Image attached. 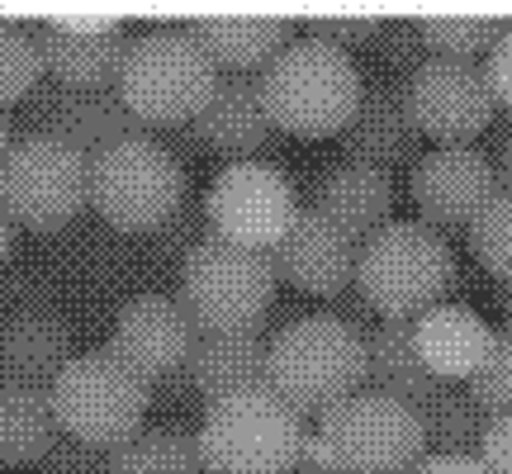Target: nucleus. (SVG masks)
Listing matches in <instances>:
<instances>
[{
  "label": "nucleus",
  "instance_id": "obj_1",
  "mask_svg": "<svg viewBox=\"0 0 512 474\" xmlns=\"http://www.w3.org/2000/svg\"><path fill=\"white\" fill-rule=\"evenodd\" d=\"M219 76L223 72L185 19H152L128 29L114 91L133 119H143V128H185L209 105Z\"/></svg>",
  "mask_w": 512,
  "mask_h": 474
},
{
  "label": "nucleus",
  "instance_id": "obj_2",
  "mask_svg": "<svg viewBox=\"0 0 512 474\" xmlns=\"http://www.w3.org/2000/svg\"><path fill=\"white\" fill-rule=\"evenodd\" d=\"M266 384L304 418L366 389V332L347 313H299L271 332Z\"/></svg>",
  "mask_w": 512,
  "mask_h": 474
},
{
  "label": "nucleus",
  "instance_id": "obj_3",
  "mask_svg": "<svg viewBox=\"0 0 512 474\" xmlns=\"http://www.w3.org/2000/svg\"><path fill=\"white\" fill-rule=\"evenodd\" d=\"M366 76L361 62L323 38L299 34L261 67V105L280 133L294 138H332L351 124L361 105Z\"/></svg>",
  "mask_w": 512,
  "mask_h": 474
},
{
  "label": "nucleus",
  "instance_id": "obj_4",
  "mask_svg": "<svg viewBox=\"0 0 512 474\" xmlns=\"http://www.w3.org/2000/svg\"><path fill=\"white\" fill-rule=\"evenodd\" d=\"M309 422L271 384L209 399L195 427L204 474H294Z\"/></svg>",
  "mask_w": 512,
  "mask_h": 474
},
{
  "label": "nucleus",
  "instance_id": "obj_5",
  "mask_svg": "<svg viewBox=\"0 0 512 474\" xmlns=\"http://www.w3.org/2000/svg\"><path fill=\"white\" fill-rule=\"evenodd\" d=\"M456 285L451 242L422 219H394L356 252V294L384 323H413L432 304H446Z\"/></svg>",
  "mask_w": 512,
  "mask_h": 474
},
{
  "label": "nucleus",
  "instance_id": "obj_6",
  "mask_svg": "<svg viewBox=\"0 0 512 474\" xmlns=\"http://www.w3.org/2000/svg\"><path fill=\"white\" fill-rule=\"evenodd\" d=\"M190 195L181 157L152 138L133 133L91 157V209L114 233H157Z\"/></svg>",
  "mask_w": 512,
  "mask_h": 474
},
{
  "label": "nucleus",
  "instance_id": "obj_7",
  "mask_svg": "<svg viewBox=\"0 0 512 474\" xmlns=\"http://www.w3.org/2000/svg\"><path fill=\"white\" fill-rule=\"evenodd\" d=\"M280 290L271 252L238 247L223 237H204L181 261V299L200 332H242L266 328V313Z\"/></svg>",
  "mask_w": 512,
  "mask_h": 474
},
{
  "label": "nucleus",
  "instance_id": "obj_8",
  "mask_svg": "<svg viewBox=\"0 0 512 474\" xmlns=\"http://www.w3.org/2000/svg\"><path fill=\"white\" fill-rule=\"evenodd\" d=\"M48 399H53L57 427L67 437L114 451L119 441H128L143 427L147 408H152V380L138 375L110 347H91L76 351L62 365V375L48 384Z\"/></svg>",
  "mask_w": 512,
  "mask_h": 474
},
{
  "label": "nucleus",
  "instance_id": "obj_9",
  "mask_svg": "<svg viewBox=\"0 0 512 474\" xmlns=\"http://www.w3.org/2000/svg\"><path fill=\"white\" fill-rule=\"evenodd\" d=\"M91 204V157L53 133L19 128L10 152L0 157V209L19 233H57Z\"/></svg>",
  "mask_w": 512,
  "mask_h": 474
},
{
  "label": "nucleus",
  "instance_id": "obj_10",
  "mask_svg": "<svg viewBox=\"0 0 512 474\" xmlns=\"http://www.w3.org/2000/svg\"><path fill=\"white\" fill-rule=\"evenodd\" d=\"M318 441L328 446L337 474H408L427 456V422L418 408L361 389L318 418Z\"/></svg>",
  "mask_w": 512,
  "mask_h": 474
},
{
  "label": "nucleus",
  "instance_id": "obj_11",
  "mask_svg": "<svg viewBox=\"0 0 512 474\" xmlns=\"http://www.w3.org/2000/svg\"><path fill=\"white\" fill-rule=\"evenodd\" d=\"M200 200L209 237L256 247V252H271L299 214V190H294L290 171L275 162H261V157L223 162Z\"/></svg>",
  "mask_w": 512,
  "mask_h": 474
},
{
  "label": "nucleus",
  "instance_id": "obj_12",
  "mask_svg": "<svg viewBox=\"0 0 512 474\" xmlns=\"http://www.w3.org/2000/svg\"><path fill=\"white\" fill-rule=\"evenodd\" d=\"M403 91H408L422 138H437V147L475 143L498 114L489 72L479 62H465V57H427L418 72L403 81Z\"/></svg>",
  "mask_w": 512,
  "mask_h": 474
},
{
  "label": "nucleus",
  "instance_id": "obj_13",
  "mask_svg": "<svg viewBox=\"0 0 512 474\" xmlns=\"http://www.w3.org/2000/svg\"><path fill=\"white\" fill-rule=\"evenodd\" d=\"M498 190V166L484 157L475 143H441L422 152L408 176V195L418 204V219L427 228L446 233H465L484 200Z\"/></svg>",
  "mask_w": 512,
  "mask_h": 474
},
{
  "label": "nucleus",
  "instance_id": "obj_14",
  "mask_svg": "<svg viewBox=\"0 0 512 474\" xmlns=\"http://www.w3.org/2000/svg\"><path fill=\"white\" fill-rule=\"evenodd\" d=\"M19 110H24V133H53L62 143H72L76 152H86V157L114 147L119 138L147 133L143 119H133V110L119 100L114 86L76 91V86H62L53 76H43Z\"/></svg>",
  "mask_w": 512,
  "mask_h": 474
},
{
  "label": "nucleus",
  "instance_id": "obj_15",
  "mask_svg": "<svg viewBox=\"0 0 512 474\" xmlns=\"http://www.w3.org/2000/svg\"><path fill=\"white\" fill-rule=\"evenodd\" d=\"M195 337H200V328H195V318L185 313V304L176 294L143 290L119 304L105 347L114 356H124L138 375H147V380L157 384V380H176L181 375Z\"/></svg>",
  "mask_w": 512,
  "mask_h": 474
},
{
  "label": "nucleus",
  "instance_id": "obj_16",
  "mask_svg": "<svg viewBox=\"0 0 512 474\" xmlns=\"http://www.w3.org/2000/svg\"><path fill=\"white\" fill-rule=\"evenodd\" d=\"M43 67L53 81L76 91H105L119 81V62L128 48V24L119 15H48L38 19Z\"/></svg>",
  "mask_w": 512,
  "mask_h": 474
},
{
  "label": "nucleus",
  "instance_id": "obj_17",
  "mask_svg": "<svg viewBox=\"0 0 512 474\" xmlns=\"http://www.w3.org/2000/svg\"><path fill=\"white\" fill-rule=\"evenodd\" d=\"M356 252L361 247L309 204H299L290 233L271 247L280 280H290L294 290L318 294V299H332L347 285H356Z\"/></svg>",
  "mask_w": 512,
  "mask_h": 474
},
{
  "label": "nucleus",
  "instance_id": "obj_18",
  "mask_svg": "<svg viewBox=\"0 0 512 474\" xmlns=\"http://www.w3.org/2000/svg\"><path fill=\"white\" fill-rule=\"evenodd\" d=\"M337 138H342V152H347L351 162H370V166H384V171L399 162H418L422 128L413 119L403 81L370 76L366 91H361V105L351 114V124Z\"/></svg>",
  "mask_w": 512,
  "mask_h": 474
},
{
  "label": "nucleus",
  "instance_id": "obj_19",
  "mask_svg": "<svg viewBox=\"0 0 512 474\" xmlns=\"http://www.w3.org/2000/svg\"><path fill=\"white\" fill-rule=\"evenodd\" d=\"M394 176L384 166L351 162L337 157L309 181V209H318L323 219H332L342 233L361 247L366 237H375L384 223H394Z\"/></svg>",
  "mask_w": 512,
  "mask_h": 474
},
{
  "label": "nucleus",
  "instance_id": "obj_20",
  "mask_svg": "<svg viewBox=\"0 0 512 474\" xmlns=\"http://www.w3.org/2000/svg\"><path fill=\"white\" fill-rule=\"evenodd\" d=\"M181 133L223 162H252L275 133L261 105V76H219L209 105Z\"/></svg>",
  "mask_w": 512,
  "mask_h": 474
},
{
  "label": "nucleus",
  "instance_id": "obj_21",
  "mask_svg": "<svg viewBox=\"0 0 512 474\" xmlns=\"http://www.w3.org/2000/svg\"><path fill=\"white\" fill-rule=\"evenodd\" d=\"M76 356L72 318L62 309H19L0 318V384H48Z\"/></svg>",
  "mask_w": 512,
  "mask_h": 474
},
{
  "label": "nucleus",
  "instance_id": "obj_22",
  "mask_svg": "<svg viewBox=\"0 0 512 474\" xmlns=\"http://www.w3.org/2000/svg\"><path fill=\"white\" fill-rule=\"evenodd\" d=\"M190 34L204 43L223 76H261L285 43L294 38V15H252V10H219V15H190Z\"/></svg>",
  "mask_w": 512,
  "mask_h": 474
},
{
  "label": "nucleus",
  "instance_id": "obj_23",
  "mask_svg": "<svg viewBox=\"0 0 512 474\" xmlns=\"http://www.w3.org/2000/svg\"><path fill=\"white\" fill-rule=\"evenodd\" d=\"M266 356H271V332L266 328L200 332L176 380L209 403L223 399V394H238V389H261L266 384Z\"/></svg>",
  "mask_w": 512,
  "mask_h": 474
},
{
  "label": "nucleus",
  "instance_id": "obj_24",
  "mask_svg": "<svg viewBox=\"0 0 512 474\" xmlns=\"http://www.w3.org/2000/svg\"><path fill=\"white\" fill-rule=\"evenodd\" d=\"M413 342H418L422 365L437 375L441 384L451 380H475L479 365L489 361L494 347V328L479 318L470 304H432L427 313L413 318Z\"/></svg>",
  "mask_w": 512,
  "mask_h": 474
},
{
  "label": "nucleus",
  "instance_id": "obj_25",
  "mask_svg": "<svg viewBox=\"0 0 512 474\" xmlns=\"http://www.w3.org/2000/svg\"><path fill=\"white\" fill-rule=\"evenodd\" d=\"M366 389H380L418 413L432 408V399L441 394V380L422 365L413 323H380L375 332H366Z\"/></svg>",
  "mask_w": 512,
  "mask_h": 474
},
{
  "label": "nucleus",
  "instance_id": "obj_26",
  "mask_svg": "<svg viewBox=\"0 0 512 474\" xmlns=\"http://www.w3.org/2000/svg\"><path fill=\"white\" fill-rule=\"evenodd\" d=\"M57 413L48 389L0 384V465H38L57 441Z\"/></svg>",
  "mask_w": 512,
  "mask_h": 474
},
{
  "label": "nucleus",
  "instance_id": "obj_27",
  "mask_svg": "<svg viewBox=\"0 0 512 474\" xmlns=\"http://www.w3.org/2000/svg\"><path fill=\"white\" fill-rule=\"evenodd\" d=\"M110 474H204L195 432L171 422H143L110 451Z\"/></svg>",
  "mask_w": 512,
  "mask_h": 474
},
{
  "label": "nucleus",
  "instance_id": "obj_28",
  "mask_svg": "<svg viewBox=\"0 0 512 474\" xmlns=\"http://www.w3.org/2000/svg\"><path fill=\"white\" fill-rule=\"evenodd\" d=\"M422 422H427V451L437 456H479L484 432H489V413L479 408L465 384H441Z\"/></svg>",
  "mask_w": 512,
  "mask_h": 474
},
{
  "label": "nucleus",
  "instance_id": "obj_29",
  "mask_svg": "<svg viewBox=\"0 0 512 474\" xmlns=\"http://www.w3.org/2000/svg\"><path fill=\"white\" fill-rule=\"evenodd\" d=\"M43 76H48V67H43L38 19L0 15V110L24 105Z\"/></svg>",
  "mask_w": 512,
  "mask_h": 474
},
{
  "label": "nucleus",
  "instance_id": "obj_30",
  "mask_svg": "<svg viewBox=\"0 0 512 474\" xmlns=\"http://www.w3.org/2000/svg\"><path fill=\"white\" fill-rule=\"evenodd\" d=\"M508 19L498 15H460V10H446V15H418V29H422V43H427V57H465L475 62L479 53L489 57L494 38L503 34Z\"/></svg>",
  "mask_w": 512,
  "mask_h": 474
},
{
  "label": "nucleus",
  "instance_id": "obj_31",
  "mask_svg": "<svg viewBox=\"0 0 512 474\" xmlns=\"http://www.w3.org/2000/svg\"><path fill=\"white\" fill-rule=\"evenodd\" d=\"M465 242H470V252L484 271L512 285V190L508 185H498L494 195L484 200L470 228H465Z\"/></svg>",
  "mask_w": 512,
  "mask_h": 474
},
{
  "label": "nucleus",
  "instance_id": "obj_32",
  "mask_svg": "<svg viewBox=\"0 0 512 474\" xmlns=\"http://www.w3.org/2000/svg\"><path fill=\"white\" fill-rule=\"evenodd\" d=\"M375 62L389 81H408L427 62V43H422L418 15H380V29H375Z\"/></svg>",
  "mask_w": 512,
  "mask_h": 474
},
{
  "label": "nucleus",
  "instance_id": "obj_33",
  "mask_svg": "<svg viewBox=\"0 0 512 474\" xmlns=\"http://www.w3.org/2000/svg\"><path fill=\"white\" fill-rule=\"evenodd\" d=\"M465 389L475 394V403L489 413V418H498V413H508L512 408V323L494 328L489 361L479 365V375L465 384Z\"/></svg>",
  "mask_w": 512,
  "mask_h": 474
},
{
  "label": "nucleus",
  "instance_id": "obj_34",
  "mask_svg": "<svg viewBox=\"0 0 512 474\" xmlns=\"http://www.w3.org/2000/svg\"><path fill=\"white\" fill-rule=\"evenodd\" d=\"M204 237H209V223H204V200H190V195H185L181 209H176V214H171L157 233H147V242H152V252L162 256V261H171V266L181 271V261L190 256V247H200Z\"/></svg>",
  "mask_w": 512,
  "mask_h": 474
},
{
  "label": "nucleus",
  "instance_id": "obj_35",
  "mask_svg": "<svg viewBox=\"0 0 512 474\" xmlns=\"http://www.w3.org/2000/svg\"><path fill=\"white\" fill-rule=\"evenodd\" d=\"M304 34L323 38L342 53H356V48H370L375 43V29H380V15H366V10H318V15H304Z\"/></svg>",
  "mask_w": 512,
  "mask_h": 474
},
{
  "label": "nucleus",
  "instance_id": "obj_36",
  "mask_svg": "<svg viewBox=\"0 0 512 474\" xmlns=\"http://www.w3.org/2000/svg\"><path fill=\"white\" fill-rule=\"evenodd\" d=\"M38 474H110V451L105 446H91L81 437H67L57 432V441L43 451V460L34 465Z\"/></svg>",
  "mask_w": 512,
  "mask_h": 474
},
{
  "label": "nucleus",
  "instance_id": "obj_37",
  "mask_svg": "<svg viewBox=\"0 0 512 474\" xmlns=\"http://www.w3.org/2000/svg\"><path fill=\"white\" fill-rule=\"evenodd\" d=\"M479 465L489 474H512V408L489 418V432H484V446H479Z\"/></svg>",
  "mask_w": 512,
  "mask_h": 474
},
{
  "label": "nucleus",
  "instance_id": "obj_38",
  "mask_svg": "<svg viewBox=\"0 0 512 474\" xmlns=\"http://www.w3.org/2000/svg\"><path fill=\"white\" fill-rule=\"evenodd\" d=\"M484 72H489L494 100L512 110V19L503 24V34L494 38V48H489V57H484Z\"/></svg>",
  "mask_w": 512,
  "mask_h": 474
},
{
  "label": "nucleus",
  "instance_id": "obj_39",
  "mask_svg": "<svg viewBox=\"0 0 512 474\" xmlns=\"http://www.w3.org/2000/svg\"><path fill=\"white\" fill-rule=\"evenodd\" d=\"M408 474H489V470L479 465V456H437V451H427Z\"/></svg>",
  "mask_w": 512,
  "mask_h": 474
},
{
  "label": "nucleus",
  "instance_id": "obj_40",
  "mask_svg": "<svg viewBox=\"0 0 512 474\" xmlns=\"http://www.w3.org/2000/svg\"><path fill=\"white\" fill-rule=\"evenodd\" d=\"M15 252H19V223L10 219L5 209H0V271L15 261Z\"/></svg>",
  "mask_w": 512,
  "mask_h": 474
},
{
  "label": "nucleus",
  "instance_id": "obj_41",
  "mask_svg": "<svg viewBox=\"0 0 512 474\" xmlns=\"http://www.w3.org/2000/svg\"><path fill=\"white\" fill-rule=\"evenodd\" d=\"M498 181L512 190V133L503 138V147H498Z\"/></svg>",
  "mask_w": 512,
  "mask_h": 474
},
{
  "label": "nucleus",
  "instance_id": "obj_42",
  "mask_svg": "<svg viewBox=\"0 0 512 474\" xmlns=\"http://www.w3.org/2000/svg\"><path fill=\"white\" fill-rule=\"evenodd\" d=\"M10 143H15V124H10V110H0V157L10 152Z\"/></svg>",
  "mask_w": 512,
  "mask_h": 474
},
{
  "label": "nucleus",
  "instance_id": "obj_43",
  "mask_svg": "<svg viewBox=\"0 0 512 474\" xmlns=\"http://www.w3.org/2000/svg\"><path fill=\"white\" fill-rule=\"evenodd\" d=\"M508 323H512V318H508Z\"/></svg>",
  "mask_w": 512,
  "mask_h": 474
},
{
  "label": "nucleus",
  "instance_id": "obj_44",
  "mask_svg": "<svg viewBox=\"0 0 512 474\" xmlns=\"http://www.w3.org/2000/svg\"><path fill=\"white\" fill-rule=\"evenodd\" d=\"M294 474H299V470H294Z\"/></svg>",
  "mask_w": 512,
  "mask_h": 474
}]
</instances>
